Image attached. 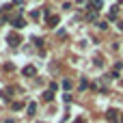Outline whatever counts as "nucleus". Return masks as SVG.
I'll return each instance as SVG.
<instances>
[{"instance_id":"obj_8","label":"nucleus","mask_w":123,"mask_h":123,"mask_svg":"<svg viewBox=\"0 0 123 123\" xmlns=\"http://www.w3.org/2000/svg\"><path fill=\"white\" fill-rule=\"evenodd\" d=\"M48 24H50V26H56V24H58V17H56V15H50V17H48Z\"/></svg>"},{"instance_id":"obj_7","label":"nucleus","mask_w":123,"mask_h":123,"mask_svg":"<svg viewBox=\"0 0 123 123\" xmlns=\"http://www.w3.org/2000/svg\"><path fill=\"white\" fill-rule=\"evenodd\" d=\"M52 99H54V93L52 91H45L43 93V102H52Z\"/></svg>"},{"instance_id":"obj_11","label":"nucleus","mask_w":123,"mask_h":123,"mask_svg":"<svg viewBox=\"0 0 123 123\" xmlns=\"http://www.w3.org/2000/svg\"><path fill=\"white\" fill-rule=\"evenodd\" d=\"M22 108H24L22 102H15V104H13V110H22Z\"/></svg>"},{"instance_id":"obj_14","label":"nucleus","mask_w":123,"mask_h":123,"mask_svg":"<svg viewBox=\"0 0 123 123\" xmlns=\"http://www.w3.org/2000/svg\"><path fill=\"white\" fill-rule=\"evenodd\" d=\"M63 86L65 89H71V80H63Z\"/></svg>"},{"instance_id":"obj_17","label":"nucleus","mask_w":123,"mask_h":123,"mask_svg":"<svg viewBox=\"0 0 123 123\" xmlns=\"http://www.w3.org/2000/svg\"><path fill=\"white\" fill-rule=\"evenodd\" d=\"M121 123H123V117H121Z\"/></svg>"},{"instance_id":"obj_4","label":"nucleus","mask_w":123,"mask_h":123,"mask_svg":"<svg viewBox=\"0 0 123 123\" xmlns=\"http://www.w3.org/2000/svg\"><path fill=\"white\" fill-rule=\"evenodd\" d=\"M89 6H91L93 11H99V9L104 6V2H102V0H89Z\"/></svg>"},{"instance_id":"obj_1","label":"nucleus","mask_w":123,"mask_h":123,"mask_svg":"<svg viewBox=\"0 0 123 123\" xmlns=\"http://www.w3.org/2000/svg\"><path fill=\"white\" fill-rule=\"evenodd\" d=\"M6 43H9L11 48H17V45L22 43V37H19L17 32H9V35H6Z\"/></svg>"},{"instance_id":"obj_16","label":"nucleus","mask_w":123,"mask_h":123,"mask_svg":"<svg viewBox=\"0 0 123 123\" xmlns=\"http://www.w3.org/2000/svg\"><path fill=\"white\" fill-rule=\"evenodd\" d=\"M13 2H15V4H22V2H24V0H13Z\"/></svg>"},{"instance_id":"obj_13","label":"nucleus","mask_w":123,"mask_h":123,"mask_svg":"<svg viewBox=\"0 0 123 123\" xmlns=\"http://www.w3.org/2000/svg\"><path fill=\"white\" fill-rule=\"evenodd\" d=\"M97 28H102V30H106V28H108V24H106V22H99V24H97Z\"/></svg>"},{"instance_id":"obj_9","label":"nucleus","mask_w":123,"mask_h":123,"mask_svg":"<svg viewBox=\"0 0 123 123\" xmlns=\"http://www.w3.org/2000/svg\"><path fill=\"white\" fill-rule=\"evenodd\" d=\"M0 95H2V99H11V89L6 91V89H2L0 91Z\"/></svg>"},{"instance_id":"obj_6","label":"nucleus","mask_w":123,"mask_h":123,"mask_svg":"<svg viewBox=\"0 0 123 123\" xmlns=\"http://www.w3.org/2000/svg\"><path fill=\"white\" fill-rule=\"evenodd\" d=\"M35 112H37V104L30 102V104H28V117H35Z\"/></svg>"},{"instance_id":"obj_3","label":"nucleus","mask_w":123,"mask_h":123,"mask_svg":"<svg viewBox=\"0 0 123 123\" xmlns=\"http://www.w3.org/2000/svg\"><path fill=\"white\" fill-rule=\"evenodd\" d=\"M22 76H28V78L37 76V67H32V65H26V67L22 69Z\"/></svg>"},{"instance_id":"obj_5","label":"nucleus","mask_w":123,"mask_h":123,"mask_svg":"<svg viewBox=\"0 0 123 123\" xmlns=\"http://www.w3.org/2000/svg\"><path fill=\"white\" fill-rule=\"evenodd\" d=\"M11 22H13V26H15V28H22V26H24V17H13Z\"/></svg>"},{"instance_id":"obj_2","label":"nucleus","mask_w":123,"mask_h":123,"mask_svg":"<svg viewBox=\"0 0 123 123\" xmlns=\"http://www.w3.org/2000/svg\"><path fill=\"white\" fill-rule=\"evenodd\" d=\"M106 119H108L110 123H117L119 119H121V115H119V110H115V108H110V110L106 112Z\"/></svg>"},{"instance_id":"obj_15","label":"nucleus","mask_w":123,"mask_h":123,"mask_svg":"<svg viewBox=\"0 0 123 123\" xmlns=\"http://www.w3.org/2000/svg\"><path fill=\"white\" fill-rule=\"evenodd\" d=\"M74 123H84V119H76V121H74Z\"/></svg>"},{"instance_id":"obj_12","label":"nucleus","mask_w":123,"mask_h":123,"mask_svg":"<svg viewBox=\"0 0 123 123\" xmlns=\"http://www.w3.org/2000/svg\"><path fill=\"white\" fill-rule=\"evenodd\" d=\"M86 17H89V19H95V17H97V11H91V13L86 15Z\"/></svg>"},{"instance_id":"obj_10","label":"nucleus","mask_w":123,"mask_h":123,"mask_svg":"<svg viewBox=\"0 0 123 123\" xmlns=\"http://www.w3.org/2000/svg\"><path fill=\"white\" fill-rule=\"evenodd\" d=\"M108 19H117V9H112V11L108 13Z\"/></svg>"}]
</instances>
